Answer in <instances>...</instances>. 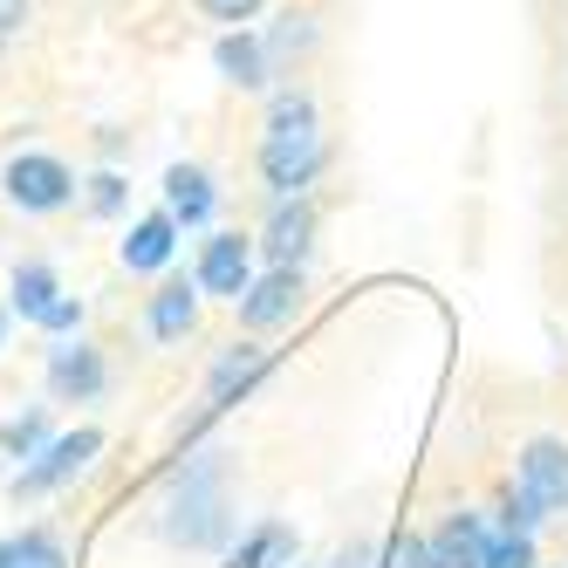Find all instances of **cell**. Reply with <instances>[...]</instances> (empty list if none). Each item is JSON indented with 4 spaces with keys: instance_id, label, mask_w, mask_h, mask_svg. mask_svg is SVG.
I'll use <instances>...</instances> for the list:
<instances>
[{
    "instance_id": "cell-1",
    "label": "cell",
    "mask_w": 568,
    "mask_h": 568,
    "mask_svg": "<svg viewBox=\"0 0 568 568\" xmlns=\"http://www.w3.org/2000/svg\"><path fill=\"white\" fill-rule=\"evenodd\" d=\"M322 165H329V144H322V116L308 90H281L267 103V131H261V179L274 199H295Z\"/></svg>"
},
{
    "instance_id": "cell-2",
    "label": "cell",
    "mask_w": 568,
    "mask_h": 568,
    "mask_svg": "<svg viewBox=\"0 0 568 568\" xmlns=\"http://www.w3.org/2000/svg\"><path fill=\"white\" fill-rule=\"evenodd\" d=\"M165 535L179 548H220L233 535V500H226V459L220 453H192L172 473V500H165Z\"/></svg>"
},
{
    "instance_id": "cell-3",
    "label": "cell",
    "mask_w": 568,
    "mask_h": 568,
    "mask_svg": "<svg viewBox=\"0 0 568 568\" xmlns=\"http://www.w3.org/2000/svg\"><path fill=\"white\" fill-rule=\"evenodd\" d=\"M8 199L21 213H62L69 199H75V172L62 165V158H49V151H28V158H14L8 165Z\"/></svg>"
},
{
    "instance_id": "cell-4",
    "label": "cell",
    "mask_w": 568,
    "mask_h": 568,
    "mask_svg": "<svg viewBox=\"0 0 568 568\" xmlns=\"http://www.w3.org/2000/svg\"><path fill=\"white\" fill-rule=\"evenodd\" d=\"M199 295H220V302H240L254 288V240L240 233H213L206 247H199Z\"/></svg>"
},
{
    "instance_id": "cell-5",
    "label": "cell",
    "mask_w": 568,
    "mask_h": 568,
    "mask_svg": "<svg viewBox=\"0 0 568 568\" xmlns=\"http://www.w3.org/2000/svg\"><path fill=\"white\" fill-rule=\"evenodd\" d=\"M103 453V432H69L55 445H42V459H34L21 479H14V500H34V494H55V486H69L75 473H83L90 459Z\"/></svg>"
},
{
    "instance_id": "cell-6",
    "label": "cell",
    "mask_w": 568,
    "mask_h": 568,
    "mask_svg": "<svg viewBox=\"0 0 568 568\" xmlns=\"http://www.w3.org/2000/svg\"><path fill=\"white\" fill-rule=\"evenodd\" d=\"M233 308H240V322H247L254 336H267V329H281V322L302 315V274L295 267H267V274H254V288Z\"/></svg>"
},
{
    "instance_id": "cell-7",
    "label": "cell",
    "mask_w": 568,
    "mask_h": 568,
    "mask_svg": "<svg viewBox=\"0 0 568 568\" xmlns=\"http://www.w3.org/2000/svg\"><path fill=\"white\" fill-rule=\"evenodd\" d=\"M432 568H486V548H494V535H486V520L479 514H445L432 535Z\"/></svg>"
},
{
    "instance_id": "cell-8",
    "label": "cell",
    "mask_w": 568,
    "mask_h": 568,
    "mask_svg": "<svg viewBox=\"0 0 568 568\" xmlns=\"http://www.w3.org/2000/svg\"><path fill=\"white\" fill-rule=\"evenodd\" d=\"M103 384H110L103 349H90V343H62V349L49 356V390H55L62 404H90V397H103Z\"/></svg>"
},
{
    "instance_id": "cell-9",
    "label": "cell",
    "mask_w": 568,
    "mask_h": 568,
    "mask_svg": "<svg viewBox=\"0 0 568 568\" xmlns=\"http://www.w3.org/2000/svg\"><path fill=\"white\" fill-rule=\"evenodd\" d=\"M213 62H220V75L233 90H267L274 83V62H267V42L254 28H226L220 42H213Z\"/></svg>"
},
{
    "instance_id": "cell-10",
    "label": "cell",
    "mask_w": 568,
    "mask_h": 568,
    "mask_svg": "<svg viewBox=\"0 0 568 568\" xmlns=\"http://www.w3.org/2000/svg\"><path fill=\"white\" fill-rule=\"evenodd\" d=\"M520 486L548 514H561L568 507V445L561 438H535V445H527V453H520Z\"/></svg>"
},
{
    "instance_id": "cell-11",
    "label": "cell",
    "mask_w": 568,
    "mask_h": 568,
    "mask_svg": "<svg viewBox=\"0 0 568 568\" xmlns=\"http://www.w3.org/2000/svg\"><path fill=\"white\" fill-rule=\"evenodd\" d=\"M261 247H267L274 267H302V254L315 247V206H308V199H281L267 233H261Z\"/></svg>"
},
{
    "instance_id": "cell-12",
    "label": "cell",
    "mask_w": 568,
    "mask_h": 568,
    "mask_svg": "<svg viewBox=\"0 0 568 568\" xmlns=\"http://www.w3.org/2000/svg\"><path fill=\"white\" fill-rule=\"evenodd\" d=\"M267 363H274V356H267L261 343H240V349H226V356L213 363V377H206V412H226L233 397H247V390L267 377Z\"/></svg>"
},
{
    "instance_id": "cell-13",
    "label": "cell",
    "mask_w": 568,
    "mask_h": 568,
    "mask_svg": "<svg viewBox=\"0 0 568 568\" xmlns=\"http://www.w3.org/2000/svg\"><path fill=\"white\" fill-rule=\"evenodd\" d=\"M261 42H267V62H274V75H288V62L315 55V42H322V21H315V8H281V14L261 28Z\"/></svg>"
},
{
    "instance_id": "cell-14",
    "label": "cell",
    "mask_w": 568,
    "mask_h": 568,
    "mask_svg": "<svg viewBox=\"0 0 568 568\" xmlns=\"http://www.w3.org/2000/svg\"><path fill=\"white\" fill-rule=\"evenodd\" d=\"M172 254H179V220H172V213L138 220V226H131V240H124V267H131V274H158Z\"/></svg>"
},
{
    "instance_id": "cell-15",
    "label": "cell",
    "mask_w": 568,
    "mask_h": 568,
    "mask_svg": "<svg viewBox=\"0 0 568 568\" xmlns=\"http://www.w3.org/2000/svg\"><path fill=\"white\" fill-rule=\"evenodd\" d=\"M213 179L206 172H199V165H172L165 172V213L179 220V226H206L213 220Z\"/></svg>"
},
{
    "instance_id": "cell-16",
    "label": "cell",
    "mask_w": 568,
    "mask_h": 568,
    "mask_svg": "<svg viewBox=\"0 0 568 568\" xmlns=\"http://www.w3.org/2000/svg\"><path fill=\"white\" fill-rule=\"evenodd\" d=\"M144 322H151V336H158V343H179L192 322H199V281H165V288L151 295Z\"/></svg>"
},
{
    "instance_id": "cell-17",
    "label": "cell",
    "mask_w": 568,
    "mask_h": 568,
    "mask_svg": "<svg viewBox=\"0 0 568 568\" xmlns=\"http://www.w3.org/2000/svg\"><path fill=\"white\" fill-rule=\"evenodd\" d=\"M55 302H62L55 267H49V261H21V267H14V315H21V322H42Z\"/></svg>"
},
{
    "instance_id": "cell-18",
    "label": "cell",
    "mask_w": 568,
    "mask_h": 568,
    "mask_svg": "<svg viewBox=\"0 0 568 568\" xmlns=\"http://www.w3.org/2000/svg\"><path fill=\"white\" fill-rule=\"evenodd\" d=\"M226 568H295V535L281 520H267V527H254V535L233 548Z\"/></svg>"
},
{
    "instance_id": "cell-19",
    "label": "cell",
    "mask_w": 568,
    "mask_h": 568,
    "mask_svg": "<svg viewBox=\"0 0 568 568\" xmlns=\"http://www.w3.org/2000/svg\"><path fill=\"white\" fill-rule=\"evenodd\" d=\"M541 520H548V507L527 494V486H507V494H500V527H507V535H535Z\"/></svg>"
},
{
    "instance_id": "cell-20",
    "label": "cell",
    "mask_w": 568,
    "mask_h": 568,
    "mask_svg": "<svg viewBox=\"0 0 568 568\" xmlns=\"http://www.w3.org/2000/svg\"><path fill=\"white\" fill-rule=\"evenodd\" d=\"M486 568H535V535H494V548H486Z\"/></svg>"
},
{
    "instance_id": "cell-21",
    "label": "cell",
    "mask_w": 568,
    "mask_h": 568,
    "mask_svg": "<svg viewBox=\"0 0 568 568\" xmlns=\"http://www.w3.org/2000/svg\"><path fill=\"white\" fill-rule=\"evenodd\" d=\"M377 568H432V548H425V535H397V541L377 555Z\"/></svg>"
},
{
    "instance_id": "cell-22",
    "label": "cell",
    "mask_w": 568,
    "mask_h": 568,
    "mask_svg": "<svg viewBox=\"0 0 568 568\" xmlns=\"http://www.w3.org/2000/svg\"><path fill=\"white\" fill-rule=\"evenodd\" d=\"M206 21H220V28H247L254 14H261V0H192Z\"/></svg>"
},
{
    "instance_id": "cell-23",
    "label": "cell",
    "mask_w": 568,
    "mask_h": 568,
    "mask_svg": "<svg viewBox=\"0 0 568 568\" xmlns=\"http://www.w3.org/2000/svg\"><path fill=\"white\" fill-rule=\"evenodd\" d=\"M90 213H97V220H116V213H124V179H116V172H97V179H90Z\"/></svg>"
},
{
    "instance_id": "cell-24",
    "label": "cell",
    "mask_w": 568,
    "mask_h": 568,
    "mask_svg": "<svg viewBox=\"0 0 568 568\" xmlns=\"http://www.w3.org/2000/svg\"><path fill=\"white\" fill-rule=\"evenodd\" d=\"M14 568H62V548L49 535H21L14 541Z\"/></svg>"
},
{
    "instance_id": "cell-25",
    "label": "cell",
    "mask_w": 568,
    "mask_h": 568,
    "mask_svg": "<svg viewBox=\"0 0 568 568\" xmlns=\"http://www.w3.org/2000/svg\"><path fill=\"white\" fill-rule=\"evenodd\" d=\"M0 445H8V453H34V445H42V412H28V418H14V425H0Z\"/></svg>"
},
{
    "instance_id": "cell-26",
    "label": "cell",
    "mask_w": 568,
    "mask_h": 568,
    "mask_svg": "<svg viewBox=\"0 0 568 568\" xmlns=\"http://www.w3.org/2000/svg\"><path fill=\"white\" fill-rule=\"evenodd\" d=\"M42 329H49V336H69V329H83V302H75V295H62V302L42 315Z\"/></svg>"
},
{
    "instance_id": "cell-27",
    "label": "cell",
    "mask_w": 568,
    "mask_h": 568,
    "mask_svg": "<svg viewBox=\"0 0 568 568\" xmlns=\"http://www.w3.org/2000/svg\"><path fill=\"white\" fill-rule=\"evenodd\" d=\"M329 568H377V548H371V541H343V548L329 555Z\"/></svg>"
},
{
    "instance_id": "cell-28",
    "label": "cell",
    "mask_w": 568,
    "mask_h": 568,
    "mask_svg": "<svg viewBox=\"0 0 568 568\" xmlns=\"http://www.w3.org/2000/svg\"><path fill=\"white\" fill-rule=\"evenodd\" d=\"M28 21V0H0V34H14Z\"/></svg>"
},
{
    "instance_id": "cell-29",
    "label": "cell",
    "mask_w": 568,
    "mask_h": 568,
    "mask_svg": "<svg viewBox=\"0 0 568 568\" xmlns=\"http://www.w3.org/2000/svg\"><path fill=\"white\" fill-rule=\"evenodd\" d=\"M0 568H14V541H0Z\"/></svg>"
},
{
    "instance_id": "cell-30",
    "label": "cell",
    "mask_w": 568,
    "mask_h": 568,
    "mask_svg": "<svg viewBox=\"0 0 568 568\" xmlns=\"http://www.w3.org/2000/svg\"><path fill=\"white\" fill-rule=\"evenodd\" d=\"M0 329H8V322H0Z\"/></svg>"
},
{
    "instance_id": "cell-31",
    "label": "cell",
    "mask_w": 568,
    "mask_h": 568,
    "mask_svg": "<svg viewBox=\"0 0 568 568\" xmlns=\"http://www.w3.org/2000/svg\"><path fill=\"white\" fill-rule=\"evenodd\" d=\"M0 42H8V34H0Z\"/></svg>"
}]
</instances>
